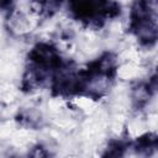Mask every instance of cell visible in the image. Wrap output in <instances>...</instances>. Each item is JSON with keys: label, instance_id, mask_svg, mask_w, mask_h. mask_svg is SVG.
Here are the masks:
<instances>
[{"label": "cell", "instance_id": "obj_2", "mask_svg": "<svg viewBox=\"0 0 158 158\" xmlns=\"http://www.w3.org/2000/svg\"><path fill=\"white\" fill-rule=\"evenodd\" d=\"M151 90H152V89H151L149 84H148V85L139 84V85H137L136 88H133V90H132V99H133V102H135L137 106L144 105V104L149 100Z\"/></svg>", "mask_w": 158, "mask_h": 158}, {"label": "cell", "instance_id": "obj_1", "mask_svg": "<svg viewBox=\"0 0 158 158\" xmlns=\"http://www.w3.org/2000/svg\"><path fill=\"white\" fill-rule=\"evenodd\" d=\"M135 148L141 154H146V156L152 154L158 149V135L147 133L144 136H141L139 138H137L135 143Z\"/></svg>", "mask_w": 158, "mask_h": 158}, {"label": "cell", "instance_id": "obj_3", "mask_svg": "<svg viewBox=\"0 0 158 158\" xmlns=\"http://www.w3.org/2000/svg\"><path fill=\"white\" fill-rule=\"evenodd\" d=\"M149 86H151V89H156V90H158V72L152 77L151 83H149Z\"/></svg>", "mask_w": 158, "mask_h": 158}]
</instances>
